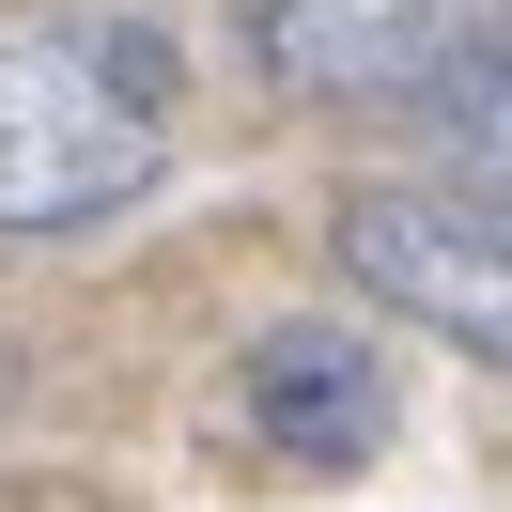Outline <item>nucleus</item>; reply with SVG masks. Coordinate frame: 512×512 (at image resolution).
<instances>
[{"instance_id":"39448f33","label":"nucleus","mask_w":512,"mask_h":512,"mask_svg":"<svg viewBox=\"0 0 512 512\" xmlns=\"http://www.w3.org/2000/svg\"><path fill=\"white\" fill-rule=\"evenodd\" d=\"M435 125H450V156H481V171H497V202H512V32L435 94Z\"/></svg>"},{"instance_id":"f03ea898","label":"nucleus","mask_w":512,"mask_h":512,"mask_svg":"<svg viewBox=\"0 0 512 512\" xmlns=\"http://www.w3.org/2000/svg\"><path fill=\"white\" fill-rule=\"evenodd\" d=\"M233 16H249V78L295 109H435L512 32V0H233Z\"/></svg>"},{"instance_id":"f257e3e1","label":"nucleus","mask_w":512,"mask_h":512,"mask_svg":"<svg viewBox=\"0 0 512 512\" xmlns=\"http://www.w3.org/2000/svg\"><path fill=\"white\" fill-rule=\"evenodd\" d=\"M171 171V32L125 0L0 16V233H94Z\"/></svg>"},{"instance_id":"20e7f679","label":"nucleus","mask_w":512,"mask_h":512,"mask_svg":"<svg viewBox=\"0 0 512 512\" xmlns=\"http://www.w3.org/2000/svg\"><path fill=\"white\" fill-rule=\"evenodd\" d=\"M233 419H249L264 466L357 481V466L388 450V357L357 342V326H264V342L233 357Z\"/></svg>"},{"instance_id":"7ed1b4c3","label":"nucleus","mask_w":512,"mask_h":512,"mask_svg":"<svg viewBox=\"0 0 512 512\" xmlns=\"http://www.w3.org/2000/svg\"><path fill=\"white\" fill-rule=\"evenodd\" d=\"M342 280L435 326L450 357L512 373V202L497 187H357L342 202Z\"/></svg>"}]
</instances>
